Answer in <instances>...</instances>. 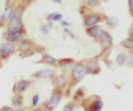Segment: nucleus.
Masks as SVG:
<instances>
[{
    "label": "nucleus",
    "mask_w": 133,
    "mask_h": 111,
    "mask_svg": "<svg viewBox=\"0 0 133 111\" xmlns=\"http://www.w3.org/2000/svg\"><path fill=\"white\" fill-rule=\"evenodd\" d=\"M82 105L85 111H100L103 107V101L99 96H92L83 100Z\"/></svg>",
    "instance_id": "obj_1"
},
{
    "label": "nucleus",
    "mask_w": 133,
    "mask_h": 111,
    "mask_svg": "<svg viewBox=\"0 0 133 111\" xmlns=\"http://www.w3.org/2000/svg\"><path fill=\"white\" fill-rule=\"evenodd\" d=\"M87 75H88V70H87L85 64L83 63H74L72 71H71V77L73 80V83H78L81 80H83Z\"/></svg>",
    "instance_id": "obj_2"
},
{
    "label": "nucleus",
    "mask_w": 133,
    "mask_h": 111,
    "mask_svg": "<svg viewBox=\"0 0 133 111\" xmlns=\"http://www.w3.org/2000/svg\"><path fill=\"white\" fill-rule=\"evenodd\" d=\"M61 100H62V92L60 91V90L56 89L55 91L52 92L51 97L49 98V100L44 103V109L47 110V111L55 110L57 107H58V105L60 103Z\"/></svg>",
    "instance_id": "obj_3"
},
{
    "label": "nucleus",
    "mask_w": 133,
    "mask_h": 111,
    "mask_svg": "<svg viewBox=\"0 0 133 111\" xmlns=\"http://www.w3.org/2000/svg\"><path fill=\"white\" fill-rule=\"evenodd\" d=\"M8 31H22L23 24L21 21V18L19 17V15H14L11 16V18L8 20Z\"/></svg>",
    "instance_id": "obj_4"
},
{
    "label": "nucleus",
    "mask_w": 133,
    "mask_h": 111,
    "mask_svg": "<svg viewBox=\"0 0 133 111\" xmlns=\"http://www.w3.org/2000/svg\"><path fill=\"white\" fill-rule=\"evenodd\" d=\"M15 46L12 42H9V41H6L1 44L0 47V56H1L2 59H8L15 53Z\"/></svg>",
    "instance_id": "obj_5"
},
{
    "label": "nucleus",
    "mask_w": 133,
    "mask_h": 111,
    "mask_svg": "<svg viewBox=\"0 0 133 111\" xmlns=\"http://www.w3.org/2000/svg\"><path fill=\"white\" fill-rule=\"evenodd\" d=\"M55 69L51 68H44L41 69V70H38L37 72H35L32 75L33 78H39V79H50V78L55 77Z\"/></svg>",
    "instance_id": "obj_6"
},
{
    "label": "nucleus",
    "mask_w": 133,
    "mask_h": 111,
    "mask_svg": "<svg viewBox=\"0 0 133 111\" xmlns=\"http://www.w3.org/2000/svg\"><path fill=\"white\" fill-rule=\"evenodd\" d=\"M99 41L104 49H109L112 47V44H113V38H112V36L108 31H104V30H103L101 37L99 38Z\"/></svg>",
    "instance_id": "obj_7"
},
{
    "label": "nucleus",
    "mask_w": 133,
    "mask_h": 111,
    "mask_svg": "<svg viewBox=\"0 0 133 111\" xmlns=\"http://www.w3.org/2000/svg\"><path fill=\"white\" fill-rule=\"evenodd\" d=\"M87 70H88V73L90 75H98V73L101 72V66H100V62L98 60H90L85 63Z\"/></svg>",
    "instance_id": "obj_8"
},
{
    "label": "nucleus",
    "mask_w": 133,
    "mask_h": 111,
    "mask_svg": "<svg viewBox=\"0 0 133 111\" xmlns=\"http://www.w3.org/2000/svg\"><path fill=\"white\" fill-rule=\"evenodd\" d=\"M102 20L101 16L98 15V14H90L88 16L84 17V26L85 27H92V26H95L98 24L100 21Z\"/></svg>",
    "instance_id": "obj_9"
},
{
    "label": "nucleus",
    "mask_w": 133,
    "mask_h": 111,
    "mask_svg": "<svg viewBox=\"0 0 133 111\" xmlns=\"http://www.w3.org/2000/svg\"><path fill=\"white\" fill-rule=\"evenodd\" d=\"M102 32H103V29H102L101 26H99V24L89 27L88 29H87V34H88L90 37H92V38L95 39V40H99V38L102 35Z\"/></svg>",
    "instance_id": "obj_10"
},
{
    "label": "nucleus",
    "mask_w": 133,
    "mask_h": 111,
    "mask_svg": "<svg viewBox=\"0 0 133 111\" xmlns=\"http://www.w3.org/2000/svg\"><path fill=\"white\" fill-rule=\"evenodd\" d=\"M22 36H23L22 31H8L7 35H6V39H7V41L14 43V42H17V41L21 40Z\"/></svg>",
    "instance_id": "obj_11"
},
{
    "label": "nucleus",
    "mask_w": 133,
    "mask_h": 111,
    "mask_svg": "<svg viewBox=\"0 0 133 111\" xmlns=\"http://www.w3.org/2000/svg\"><path fill=\"white\" fill-rule=\"evenodd\" d=\"M30 83H31V82L29 80H26V79H22V80L18 81L15 84V89H14L15 92L16 93H22V92H24L28 89L29 86H30Z\"/></svg>",
    "instance_id": "obj_12"
},
{
    "label": "nucleus",
    "mask_w": 133,
    "mask_h": 111,
    "mask_svg": "<svg viewBox=\"0 0 133 111\" xmlns=\"http://www.w3.org/2000/svg\"><path fill=\"white\" fill-rule=\"evenodd\" d=\"M12 14H14V6L9 3V5H7V6H6L5 11H3V12H2V15L0 16V22H1V23L7 22L8 20L11 18Z\"/></svg>",
    "instance_id": "obj_13"
},
{
    "label": "nucleus",
    "mask_w": 133,
    "mask_h": 111,
    "mask_svg": "<svg viewBox=\"0 0 133 111\" xmlns=\"http://www.w3.org/2000/svg\"><path fill=\"white\" fill-rule=\"evenodd\" d=\"M52 84H53V87H55V89H58V90H61L62 88H64V86H65V78H64V76L53 77Z\"/></svg>",
    "instance_id": "obj_14"
},
{
    "label": "nucleus",
    "mask_w": 133,
    "mask_h": 111,
    "mask_svg": "<svg viewBox=\"0 0 133 111\" xmlns=\"http://www.w3.org/2000/svg\"><path fill=\"white\" fill-rule=\"evenodd\" d=\"M22 102H23V98L21 96V93H17L11 99L12 107H15V108H20V107H22Z\"/></svg>",
    "instance_id": "obj_15"
},
{
    "label": "nucleus",
    "mask_w": 133,
    "mask_h": 111,
    "mask_svg": "<svg viewBox=\"0 0 133 111\" xmlns=\"http://www.w3.org/2000/svg\"><path fill=\"white\" fill-rule=\"evenodd\" d=\"M41 62L47 63L49 66H56L57 64V60H56V58H53L51 55H49V53H44L42 59H41Z\"/></svg>",
    "instance_id": "obj_16"
},
{
    "label": "nucleus",
    "mask_w": 133,
    "mask_h": 111,
    "mask_svg": "<svg viewBox=\"0 0 133 111\" xmlns=\"http://www.w3.org/2000/svg\"><path fill=\"white\" fill-rule=\"evenodd\" d=\"M121 46H122L123 48H127V49H129L130 51H132V50H133V37L129 36L127 39L122 40Z\"/></svg>",
    "instance_id": "obj_17"
},
{
    "label": "nucleus",
    "mask_w": 133,
    "mask_h": 111,
    "mask_svg": "<svg viewBox=\"0 0 133 111\" xmlns=\"http://www.w3.org/2000/svg\"><path fill=\"white\" fill-rule=\"evenodd\" d=\"M31 46H32V43L29 40L22 39V41L20 42V50H21L22 52H27L31 49Z\"/></svg>",
    "instance_id": "obj_18"
},
{
    "label": "nucleus",
    "mask_w": 133,
    "mask_h": 111,
    "mask_svg": "<svg viewBox=\"0 0 133 111\" xmlns=\"http://www.w3.org/2000/svg\"><path fill=\"white\" fill-rule=\"evenodd\" d=\"M115 62H116V64H118L119 67H122V66L127 62V56H125V53L120 52L119 55L116 56V58H115Z\"/></svg>",
    "instance_id": "obj_19"
},
{
    "label": "nucleus",
    "mask_w": 133,
    "mask_h": 111,
    "mask_svg": "<svg viewBox=\"0 0 133 111\" xmlns=\"http://www.w3.org/2000/svg\"><path fill=\"white\" fill-rule=\"evenodd\" d=\"M52 28H53V23H52V21H48V23L43 24V26L40 28V31L42 32V34L47 35V34H49V32L51 31Z\"/></svg>",
    "instance_id": "obj_20"
},
{
    "label": "nucleus",
    "mask_w": 133,
    "mask_h": 111,
    "mask_svg": "<svg viewBox=\"0 0 133 111\" xmlns=\"http://www.w3.org/2000/svg\"><path fill=\"white\" fill-rule=\"evenodd\" d=\"M105 22L108 26H110V27H115L116 24H118V18L116 17H108L107 20H105Z\"/></svg>",
    "instance_id": "obj_21"
},
{
    "label": "nucleus",
    "mask_w": 133,
    "mask_h": 111,
    "mask_svg": "<svg viewBox=\"0 0 133 111\" xmlns=\"http://www.w3.org/2000/svg\"><path fill=\"white\" fill-rule=\"evenodd\" d=\"M99 2H100V0H85L87 6L90 8H95L99 5Z\"/></svg>",
    "instance_id": "obj_22"
},
{
    "label": "nucleus",
    "mask_w": 133,
    "mask_h": 111,
    "mask_svg": "<svg viewBox=\"0 0 133 111\" xmlns=\"http://www.w3.org/2000/svg\"><path fill=\"white\" fill-rule=\"evenodd\" d=\"M74 62V60L73 59H62V60H60L59 61V64H61V66H68V64H72Z\"/></svg>",
    "instance_id": "obj_23"
},
{
    "label": "nucleus",
    "mask_w": 133,
    "mask_h": 111,
    "mask_svg": "<svg viewBox=\"0 0 133 111\" xmlns=\"http://www.w3.org/2000/svg\"><path fill=\"white\" fill-rule=\"evenodd\" d=\"M39 100H40V96H39V94H35V96L32 97V99H31V105H32V107L38 106Z\"/></svg>",
    "instance_id": "obj_24"
},
{
    "label": "nucleus",
    "mask_w": 133,
    "mask_h": 111,
    "mask_svg": "<svg viewBox=\"0 0 133 111\" xmlns=\"http://www.w3.org/2000/svg\"><path fill=\"white\" fill-rule=\"evenodd\" d=\"M83 97H84V92H83V90L82 89L77 90L76 94H74V99H79V98H83Z\"/></svg>",
    "instance_id": "obj_25"
},
{
    "label": "nucleus",
    "mask_w": 133,
    "mask_h": 111,
    "mask_svg": "<svg viewBox=\"0 0 133 111\" xmlns=\"http://www.w3.org/2000/svg\"><path fill=\"white\" fill-rule=\"evenodd\" d=\"M61 20H62V15L56 12L55 16H53V18H52V22H55V21H61Z\"/></svg>",
    "instance_id": "obj_26"
},
{
    "label": "nucleus",
    "mask_w": 133,
    "mask_h": 111,
    "mask_svg": "<svg viewBox=\"0 0 133 111\" xmlns=\"http://www.w3.org/2000/svg\"><path fill=\"white\" fill-rule=\"evenodd\" d=\"M62 111H74V106L73 105H66L63 107V109H62Z\"/></svg>",
    "instance_id": "obj_27"
},
{
    "label": "nucleus",
    "mask_w": 133,
    "mask_h": 111,
    "mask_svg": "<svg viewBox=\"0 0 133 111\" xmlns=\"http://www.w3.org/2000/svg\"><path fill=\"white\" fill-rule=\"evenodd\" d=\"M128 3H129V11L133 16V0H128Z\"/></svg>",
    "instance_id": "obj_28"
},
{
    "label": "nucleus",
    "mask_w": 133,
    "mask_h": 111,
    "mask_svg": "<svg viewBox=\"0 0 133 111\" xmlns=\"http://www.w3.org/2000/svg\"><path fill=\"white\" fill-rule=\"evenodd\" d=\"M0 111H15V110H14V107H8V106H5V107H2V108L0 109Z\"/></svg>",
    "instance_id": "obj_29"
},
{
    "label": "nucleus",
    "mask_w": 133,
    "mask_h": 111,
    "mask_svg": "<svg viewBox=\"0 0 133 111\" xmlns=\"http://www.w3.org/2000/svg\"><path fill=\"white\" fill-rule=\"evenodd\" d=\"M55 14H56V12H51V14H49L45 19H47L48 21H52V18H53V16H55Z\"/></svg>",
    "instance_id": "obj_30"
},
{
    "label": "nucleus",
    "mask_w": 133,
    "mask_h": 111,
    "mask_svg": "<svg viewBox=\"0 0 133 111\" xmlns=\"http://www.w3.org/2000/svg\"><path fill=\"white\" fill-rule=\"evenodd\" d=\"M129 36L133 37V22H132V24H131V27L129 28Z\"/></svg>",
    "instance_id": "obj_31"
},
{
    "label": "nucleus",
    "mask_w": 133,
    "mask_h": 111,
    "mask_svg": "<svg viewBox=\"0 0 133 111\" xmlns=\"http://www.w3.org/2000/svg\"><path fill=\"white\" fill-rule=\"evenodd\" d=\"M61 24H62L63 27H69V26H70V23H69V22H66V21H62V20H61Z\"/></svg>",
    "instance_id": "obj_32"
},
{
    "label": "nucleus",
    "mask_w": 133,
    "mask_h": 111,
    "mask_svg": "<svg viewBox=\"0 0 133 111\" xmlns=\"http://www.w3.org/2000/svg\"><path fill=\"white\" fill-rule=\"evenodd\" d=\"M28 111H41L39 108H31V109H29Z\"/></svg>",
    "instance_id": "obj_33"
},
{
    "label": "nucleus",
    "mask_w": 133,
    "mask_h": 111,
    "mask_svg": "<svg viewBox=\"0 0 133 111\" xmlns=\"http://www.w3.org/2000/svg\"><path fill=\"white\" fill-rule=\"evenodd\" d=\"M52 1L55 2V3H61V2H62V0H52Z\"/></svg>",
    "instance_id": "obj_34"
},
{
    "label": "nucleus",
    "mask_w": 133,
    "mask_h": 111,
    "mask_svg": "<svg viewBox=\"0 0 133 111\" xmlns=\"http://www.w3.org/2000/svg\"><path fill=\"white\" fill-rule=\"evenodd\" d=\"M15 111H26V109H23V108H18V109L15 110Z\"/></svg>",
    "instance_id": "obj_35"
},
{
    "label": "nucleus",
    "mask_w": 133,
    "mask_h": 111,
    "mask_svg": "<svg viewBox=\"0 0 133 111\" xmlns=\"http://www.w3.org/2000/svg\"><path fill=\"white\" fill-rule=\"evenodd\" d=\"M11 1V0H6V2H7V5H9V2Z\"/></svg>",
    "instance_id": "obj_36"
},
{
    "label": "nucleus",
    "mask_w": 133,
    "mask_h": 111,
    "mask_svg": "<svg viewBox=\"0 0 133 111\" xmlns=\"http://www.w3.org/2000/svg\"><path fill=\"white\" fill-rule=\"evenodd\" d=\"M0 60H1V56H0Z\"/></svg>",
    "instance_id": "obj_37"
}]
</instances>
